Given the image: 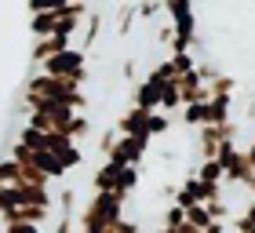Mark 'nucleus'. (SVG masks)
<instances>
[{"instance_id":"nucleus-1","label":"nucleus","mask_w":255,"mask_h":233,"mask_svg":"<svg viewBox=\"0 0 255 233\" xmlns=\"http://www.w3.org/2000/svg\"><path fill=\"white\" fill-rule=\"evenodd\" d=\"M26 99H40V102H59V106L73 110V113H84L91 106V99L80 91V84L73 80H59V77H48V73H33L26 80Z\"/></svg>"},{"instance_id":"nucleus-2","label":"nucleus","mask_w":255,"mask_h":233,"mask_svg":"<svg viewBox=\"0 0 255 233\" xmlns=\"http://www.w3.org/2000/svg\"><path fill=\"white\" fill-rule=\"evenodd\" d=\"M124 201L121 193H95L80 212V233H102L110 230L117 219H124Z\"/></svg>"},{"instance_id":"nucleus-3","label":"nucleus","mask_w":255,"mask_h":233,"mask_svg":"<svg viewBox=\"0 0 255 233\" xmlns=\"http://www.w3.org/2000/svg\"><path fill=\"white\" fill-rule=\"evenodd\" d=\"M91 186H95V193H121V197H128L138 186V168L106 160V164L91 175Z\"/></svg>"},{"instance_id":"nucleus-4","label":"nucleus","mask_w":255,"mask_h":233,"mask_svg":"<svg viewBox=\"0 0 255 233\" xmlns=\"http://www.w3.org/2000/svg\"><path fill=\"white\" fill-rule=\"evenodd\" d=\"M40 73L59 77V80H73V84H84V80H88V55H84V48L59 51V55H51V58L40 62Z\"/></svg>"},{"instance_id":"nucleus-5","label":"nucleus","mask_w":255,"mask_h":233,"mask_svg":"<svg viewBox=\"0 0 255 233\" xmlns=\"http://www.w3.org/2000/svg\"><path fill=\"white\" fill-rule=\"evenodd\" d=\"M146 149H149V138L117 135V142L110 146L106 160H113V164H131V168H138V164H142V157H146Z\"/></svg>"},{"instance_id":"nucleus-6","label":"nucleus","mask_w":255,"mask_h":233,"mask_svg":"<svg viewBox=\"0 0 255 233\" xmlns=\"http://www.w3.org/2000/svg\"><path fill=\"white\" fill-rule=\"evenodd\" d=\"M171 18V33L175 37H197V15H193V0H160Z\"/></svg>"},{"instance_id":"nucleus-7","label":"nucleus","mask_w":255,"mask_h":233,"mask_svg":"<svg viewBox=\"0 0 255 233\" xmlns=\"http://www.w3.org/2000/svg\"><path fill=\"white\" fill-rule=\"evenodd\" d=\"M175 88H179V102H182V106H193V102H204V99H208V84L201 80L197 66L190 69V73L175 77Z\"/></svg>"},{"instance_id":"nucleus-8","label":"nucleus","mask_w":255,"mask_h":233,"mask_svg":"<svg viewBox=\"0 0 255 233\" xmlns=\"http://www.w3.org/2000/svg\"><path fill=\"white\" fill-rule=\"evenodd\" d=\"M117 135H138V138H149V113L131 106L128 113L117 116Z\"/></svg>"},{"instance_id":"nucleus-9","label":"nucleus","mask_w":255,"mask_h":233,"mask_svg":"<svg viewBox=\"0 0 255 233\" xmlns=\"http://www.w3.org/2000/svg\"><path fill=\"white\" fill-rule=\"evenodd\" d=\"M51 215V208H37V204H15V208H4L0 212V223H33V226H40L44 219Z\"/></svg>"},{"instance_id":"nucleus-10","label":"nucleus","mask_w":255,"mask_h":233,"mask_svg":"<svg viewBox=\"0 0 255 233\" xmlns=\"http://www.w3.org/2000/svg\"><path fill=\"white\" fill-rule=\"evenodd\" d=\"M69 40H73V37H66V33H51V37L33 40V62H44V58H51L59 51H69V48H73Z\"/></svg>"},{"instance_id":"nucleus-11","label":"nucleus","mask_w":255,"mask_h":233,"mask_svg":"<svg viewBox=\"0 0 255 233\" xmlns=\"http://www.w3.org/2000/svg\"><path fill=\"white\" fill-rule=\"evenodd\" d=\"M55 11H40V15H29V33H33V40H40V37H51L55 33Z\"/></svg>"},{"instance_id":"nucleus-12","label":"nucleus","mask_w":255,"mask_h":233,"mask_svg":"<svg viewBox=\"0 0 255 233\" xmlns=\"http://www.w3.org/2000/svg\"><path fill=\"white\" fill-rule=\"evenodd\" d=\"M80 29H84V48H91V44L99 40V33H102V11H88L84 22H80Z\"/></svg>"},{"instance_id":"nucleus-13","label":"nucleus","mask_w":255,"mask_h":233,"mask_svg":"<svg viewBox=\"0 0 255 233\" xmlns=\"http://www.w3.org/2000/svg\"><path fill=\"white\" fill-rule=\"evenodd\" d=\"M186 223H190L193 230H208V226L215 223V219H212V208H208V204H190V208H186Z\"/></svg>"},{"instance_id":"nucleus-14","label":"nucleus","mask_w":255,"mask_h":233,"mask_svg":"<svg viewBox=\"0 0 255 233\" xmlns=\"http://www.w3.org/2000/svg\"><path fill=\"white\" fill-rule=\"evenodd\" d=\"M135 18H138V7L131 4V0H128V4H121V11H117V37H128V33H131Z\"/></svg>"},{"instance_id":"nucleus-15","label":"nucleus","mask_w":255,"mask_h":233,"mask_svg":"<svg viewBox=\"0 0 255 233\" xmlns=\"http://www.w3.org/2000/svg\"><path fill=\"white\" fill-rule=\"evenodd\" d=\"M0 186H22V164L18 160H0Z\"/></svg>"},{"instance_id":"nucleus-16","label":"nucleus","mask_w":255,"mask_h":233,"mask_svg":"<svg viewBox=\"0 0 255 233\" xmlns=\"http://www.w3.org/2000/svg\"><path fill=\"white\" fill-rule=\"evenodd\" d=\"M197 179H201V182H212V186H223V164H219V160H201Z\"/></svg>"},{"instance_id":"nucleus-17","label":"nucleus","mask_w":255,"mask_h":233,"mask_svg":"<svg viewBox=\"0 0 255 233\" xmlns=\"http://www.w3.org/2000/svg\"><path fill=\"white\" fill-rule=\"evenodd\" d=\"M234 88H237L234 77H223V73H219L215 80H208V99H212V95H230V99H234Z\"/></svg>"},{"instance_id":"nucleus-18","label":"nucleus","mask_w":255,"mask_h":233,"mask_svg":"<svg viewBox=\"0 0 255 233\" xmlns=\"http://www.w3.org/2000/svg\"><path fill=\"white\" fill-rule=\"evenodd\" d=\"M168 131H171V116H168V113H160V110H153V113H149V138L168 135Z\"/></svg>"},{"instance_id":"nucleus-19","label":"nucleus","mask_w":255,"mask_h":233,"mask_svg":"<svg viewBox=\"0 0 255 233\" xmlns=\"http://www.w3.org/2000/svg\"><path fill=\"white\" fill-rule=\"evenodd\" d=\"M66 4L69 0H29V15H40V11H66Z\"/></svg>"},{"instance_id":"nucleus-20","label":"nucleus","mask_w":255,"mask_h":233,"mask_svg":"<svg viewBox=\"0 0 255 233\" xmlns=\"http://www.w3.org/2000/svg\"><path fill=\"white\" fill-rule=\"evenodd\" d=\"M135 7H138V18H157L160 11H164L160 0H142V4H135Z\"/></svg>"},{"instance_id":"nucleus-21","label":"nucleus","mask_w":255,"mask_h":233,"mask_svg":"<svg viewBox=\"0 0 255 233\" xmlns=\"http://www.w3.org/2000/svg\"><path fill=\"white\" fill-rule=\"evenodd\" d=\"M4 233H40V226H33V223H7Z\"/></svg>"},{"instance_id":"nucleus-22","label":"nucleus","mask_w":255,"mask_h":233,"mask_svg":"<svg viewBox=\"0 0 255 233\" xmlns=\"http://www.w3.org/2000/svg\"><path fill=\"white\" fill-rule=\"evenodd\" d=\"M113 233H142V230H138V223H131V219H117V223H113Z\"/></svg>"},{"instance_id":"nucleus-23","label":"nucleus","mask_w":255,"mask_h":233,"mask_svg":"<svg viewBox=\"0 0 255 233\" xmlns=\"http://www.w3.org/2000/svg\"><path fill=\"white\" fill-rule=\"evenodd\" d=\"M201 233H230L223 223H212V226H208V230H201Z\"/></svg>"},{"instance_id":"nucleus-24","label":"nucleus","mask_w":255,"mask_h":233,"mask_svg":"<svg viewBox=\"0 0 255 233\" xmlns=\"http://www.w3.org/2000/svg\"><path fill=\"white\" fill-rule=\"evenodd\" d=\"M121 73H124V77H135V62H131V58H128V62L121 66Z\"/></svg>"},{"instance_id":"nucleus-25","label":"nucleus","mask_w":255,"mask_h":233,"mask_svg":"<svg viewBox=\"0 0 255 233\" xmlns=\"http://www.w3.org/2000/svg\"><path fill=\"white\" fill-rule=\"evenodd\" d=\"M149 233H171V230L168 226H157V230H149Z\"/></svg>"}]
</instances>
